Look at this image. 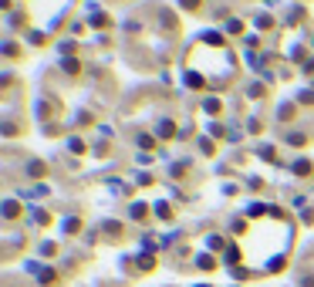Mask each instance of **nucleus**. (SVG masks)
I'll list each match as a JSON object with an SVG mask.
<instances>
[]
</instances>
